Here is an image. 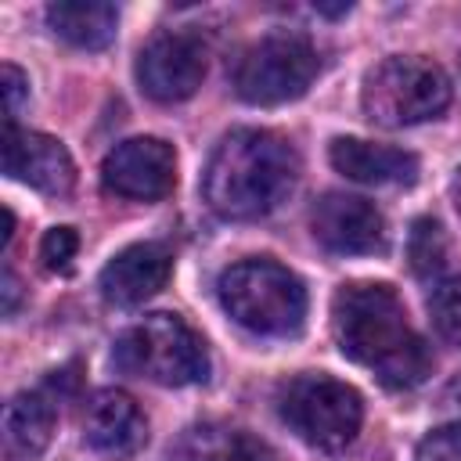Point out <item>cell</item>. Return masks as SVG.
I'll return each instance as SVG.
<instances>
[{
    "label": "cell",
    "mask_w": 461,
    "mask_h": 461,
    "mask_svg": "<svg viewBox=\"0 0 461 461\" xmlns=\"http://www.w3.org/2000/svg\"><path fill=\"white\" fill-rule=\"evenodd\" d=\"M360 104L375 126H414L436 119L450 104V79L429 58L393 54L364 76Z\"/></svg>",
    "instance_id": "cell-5"
},
{
    "label": "cell",
    "mask_w": 461,
    "mask_h": 461,
    "mask_svg": "<svg viewBox=\"0 0 461 461\" xmlns=\"http://www.w3.org/2000/svg\"><path fill=\"white\" fill-rule=\"evenodd\" d=\"M299 180L295 148L270 130H230L202 173V194L223 220H259L274 212Z\"/></svg>",
    "instance_id": "cell-2"
},
{
    "label": "cell",
    "mask_w": 461,
    "mask_h": 461,
    "mask_svg": "<svg viewBox=\"0 0 461 461\" xmlns=\"http://www.w3.org/2000/svg\"><path fill=\"white\" fill-rule=\"evenodd\" d=\"M205 79V47L191 32H162L137 58V83L158 104L187 101Z\"/></svg>",
    "instance_id": "cell-9"
},
{
    "label": "cell",
    "mask_w": 461,
    "mask_h": 461,
    "mask_svg": "<svg viewBox=\"0 0 461 461\" xmlns=\"http://www.w3.org/2000/svg\"><path fill=\"white\" fill-rule=\"evenodd\" d=\"M169 270H173V259L162 245L155 241H140V245H130L122 252H115L97 285H101V295L115 306H140L144 299H151L155 292L166 288L169 281Z\"/></svg>",
    "instance_id": "cell-13"
},
{
    "label": "cell",
    "mask_w": 461,
    "mask_h": 461,
    "mask_svg": "<svg viewBox=\"0 0 461 461\" xmlns=\"http://www.w3.org/2000/svg\"><path fill=\"white\" fill-rule=\"evenodd\" d=\"M101 184L115 198L158 202L176 184V151L158 137H130L104 155Z\"/></svg>",
    "instance_id": "cell-8"
},
{
    "label": "cell",
    "mask_w": 461,
    "mask_h": 461,
    "mask_svg": "<svg viewBox=\"0 0 461 461\" xmlns=\"http://www.w3.org/2000/svg\"><path fill=\"white\" fill-rule=\"evenodd\" d=\"M331 331L339 349L353 364L371 367L389 389H411L432 371V349L411 328L407 310L389 285H342L331 299Z\"/></svg>",
    "instance_id": "cell-1"
},
{
    "label": "cell",
    "mask_w": 461,
    "mask_h": 461,
    "mask_svg": "<svg viewBox=\"0 0 461 461\" xmlns=\"http://www.w3.org/2000/svg\"><path fill=\"white\" fill-rule=\"evenodd\" d=\"M76 249H79V234L72 227H50L40 241V259H43L47 270L68 274V267L76 259Z\"/></svg>",
    "instance_id": "cell-20"
},
{
    "label": "cell",
    "mask_w": 461,
    "mask_h": 461,
    "mask_svg": "<svg viewBox=\"0 0 461 461\" xmlns=\"http://www.w3.org/2000/svg\"><path fill=\"white\" fill-rule=\"evenodd\" d=\"M47 22L65 43L83 50H101L115 40L119 11L108 0H58L47 7Z\"/></svg>",
    "instance_id": "cell-16"
},
{
    "label": "cell",
    "mask_w": 461,
    "mask_h": 461,
    "mask_svg": "<svg viewBox=\"0 0 461 461\" xmlns=\"http://www.w3.org/2000/svg\"><path fill=\"white\" fill-rule=\"evenodd\" d=\"M115 364L155 385H194L209 378V349L202 335L176 313H148L115 342Z\"/></svg>",
    "instance_id": "cell-4"
},
{
    "label": "cell",
    "mask_w": 461,
    "mask_h": 461,
    "mask_svg": "<svg viewBox=\"0 0 461 461\" xmlns=\"http://www.w3.org/2000/svg\"><path fill=\"white\" fill-rule=\"evenodd\" d=\"M4 173L54 198L68 194L76 184V166L65 144L36 130H18L14 122H4Z\"/></svg>",
    "instance_id": "cell-11"
},
{
    "label": "cell",
    "mask_w": 461,
    "mask_h": 461,
    "mask_svg": "<svg viewBox=\"0 0 461 461\" xmlns=\"http://www.w3.org/2000/svg\"><path fill=\"white\" fill-rule=\"evenodd\" d=\"M277 411L288 429L317 450H342L364 421V400L331 375H295L277 389Z\"/></svg>",
    "instance_id": "cell-6"
},
{
    "label": "cell",
    "mask_w": 461,
    "mask_h": 461,
    "mask_svg": "<svg viewBox=\"0 0 461 461\" xmlns=\"http://www.w3.org/2000/svg\"><path fill=\"white\" fill-rule=\"evenodd\" d=\"M313 11H321V14H328V18H339V14L349 11V4H313Z\"/></svg>",
    "instance_id": "cell-24"
},
{
    "label": "cell",
    "mask_w": 461,
    "mask_h": 461,
    "mask_svg": "<svg viewBox=\"0 0 461 461\" xmlns=\"http://www.w3.org/2000/svg\"><path fill=\"white\" fill-rule=\"evenodd\" d=\"M169 461H277V457L252 432L223 425V421H205V425L187 429L173 443Z\"/></svg>",
    "instance_id": "cell-15"
},
{
    "label": "cell",
    "mask_w": 461,
    "mask_h": 461,
    "mask_svg": "<svg viewBox=\"0 0 461 461\" xmlns=\"http://www.w3.org/2000/svg\"><path fill=\"white\" fill-rule=\"evenodd\" d=\"M454 202H457V209H461V169H457V176H454Z\"/></svg>",
    "instance_id": "cell-26"
},
{
    "label": "cell",
    "mask_w": 461,
    "mask_h": 461,
    "mask_svg": "<svg viewBox=\"0 0 461 461\" xmlns=\"http://www.w3.org/2000/svg\"><path fill=\"white\" fill-rule=\"evenodd\" d=\"M447 400H450V407H454V411H457V418H461V378H454V382H450Z\"/></svg>",
    "instance_id": "cell-25"
},
{
    "label": "cell",
    "mask_w": 461,
    "mask_h": 461,
    "mask_svg": "<svg viewBox=\"0 0 461 461\" xmlns=\"http://www.w3.org/2000/svg\"><path fill=\"white\" fill-rule=\"evenodd\" d=\"M407 263L418 277H432L447 263V234L443 223L432 216H418L407 234Z\"/></svg>",
    "instance_id": "cell-18"
},
{
    "label": "cell",
    "mask_w": 461,
    "mask_h": 461,
    "mask_svg": "<svg viewBox=\"0 0 461 461\" xmlns=\"http://www.w3.org/2000/svg\"><path fill=\"white\" fill-rule=\"evenodd\" d=\"M220 303L252 335L288 339L306 321L303 281L274 259H241L220 274Z\"/></svg>",
    "instance_id": "cell-3"
},
{
    "label": "cell",
    "mask_w": 461,
    "mask_h": 461,
    "mask_svg": "<svg viewBox=\"0 0 461 461\" xmlns=\"http://www.w3.org/2000/svg\"><path fill=\"white\" fill-rule=\"evenodd\" d=\"M317 76V50L299 32H270L252 43L238 68L234 90L249 104H285L310 90Z\"/></svg>",
    "instance_id": "cell-7"
},
{
    "label": "cell",
    "mask_w": 461,
    "mask_h": 461,
    "mask_svg": "<svg viewBox=\"0 0 461 461\" xmlns=\"http://www.w3.org/2000/svg\"><path fill=\"white\" fill-rule=\"evenodd\" d=\"M83 436L97 454L133 457L148 439V421L130 393L97 389L83 411Z\"/></svg>",
    "instance_id": "cell-12"
},
{
    "label": "cell",
    "mask_w": 461,
    "mask_h": 461,
    "mask_svg": "<svg viewBox=\"0 0 461 461\" xmlns=\"http://www.w3.org/2000/svg\"><path fill=\"white\" fill-rule=\"evenodd\" d=\"M54 403L43 393H18L11 396V403L4 407V443L14 457L32 461L47 450L50 436H54Z\"/></svg>",
    "instance_id": "cell-17"
},
{
    "label": "cell",
    "mask_w": 461,
    "mask_h": 461,
    "mask_svg": "<svg viewBox=\"0 0 461 461\" xmlns=\"http://www.w3.org/2000/svg\"><path fill=\"white\" fill-rule=\"evenodd\" d=\"M310 230L313 238L339 256H371L385 249V220L382 212L346 191H328L310 209Z\"/></svg>",
    "instance_id": "cell-10"
},
{
    "label": "cell",
    "mask_w": 461,
    "mask_h": 461,
    "mask_svg": "<svg viewBox=\"0 0 461 461\" xmlns=\"http://www.w3.org/2000/svg\"><path fill=\"white\" fill-rule=\"evenodd\" d=\"M331 166L357 184H414L418 180V155L389 144H371L360 137H335L328 148Z\"/></svg>",
    "instance_id": "cell-14"
},
{
    "label": "cell",
    "mask_w": 461,
    "mask_h": 461,
    "mask_svg": "<svg viewBox=\"0 0 461 461\" xmlns=\"http://www.w3.org/2000/svg\"><path fill=\"white\" fill-rule=\"evenodd\" d=\"M0 86H4V122H14L18 112H22V104L29 101V79H25V72H22L18 65L4 61V68H0Z\"/></svg>",
    "instance_id": "cell-22"
},
{
    "label": "cell",
    "mask_w": 461,
    "mask_h": 461,
    "mask_svg": "<svg viewBox=\"0 0 461 461\" xmlns=\"http://www.w3.org/2000/svg\"><path fill=\"white\" fill-rule=\"evenodd\" d=\"M414 461H461V421L443 425V429H432L418 443Z\"/></svg>",
    "instance_id": "cell-21"
},
{
    "label": "cell",
    "mask_w": 461,
    "mask_h": 461,
    "mask_svg": "<svg viewBox=\"0 0 461 461\" xmlns=\"http://www.w3.org/2000/svg\"><path fill=\"white\" fill-rule=\"evenodd\" d=\"M429 313H432L436 331H439L447 342L461 346V274H454V277H447V281H439V285L432 288V295H429Z\"/></svg>",
    "instance_id": "cell-19"
},
{
    "label": "cell",
    "mask_w": 461,
    "mask_h": 461,
    "mask_svg": "<svg viewBox=\"0 0 461 461\" xmlns=\"http://www.w3.org/2000/svg\"><path fill=\"white\" fill-rule=\"evenodd\" d=\"M18 288H22V285H18L14 270H11V267H4V313H7V317L18 310V295H22Z\"/></svg>",
    "instance_id": "cell-23"
}]
</instances>
